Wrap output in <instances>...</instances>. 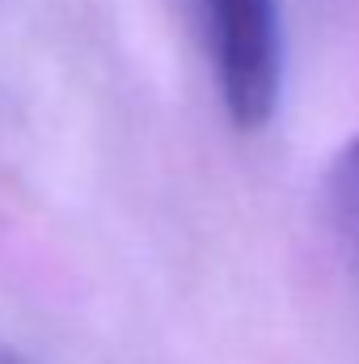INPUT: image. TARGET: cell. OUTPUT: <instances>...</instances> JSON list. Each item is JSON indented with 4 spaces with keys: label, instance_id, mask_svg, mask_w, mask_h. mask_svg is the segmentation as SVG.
Listing matches in <instances>:
<instances>
[{
    "label": "cell",
    "instance_id": "obj_1",
    "mask_svg": "<svg viewBox=\"0 0 359 364\" xmlns=\"http://www.w3.org/2000/svg\"><path fill=\"white\" fill-rule=\"evenodd\" d=\"M216 85L237 127H263L283 85V30L279 0H203Z\"/></svg>",
    "mask_w": 359,
    "mask_h": 364
},
{
    "label": "cell",
    "instance_id": "obj_2",
    "mask_svg": "<svg viewBox=\"0 0 359 364\" xmlns=\"http://www.w3.org/2000/svg\"><path fill=\"white\" fill-rule=\"evenodd\" d=\"M326 191H330V216H334L343 255H347V263L359 279V136L334 157Z\"/></svg>",
    "mask_w": 359,
    "mask_h": 364
},
{
    "label": "cell",
    "instance_id": "obj_3",
    "mask_svg": "<svg viewBox=\"0 0 359 364\" xmlns=\"http://www.w3.org/2000/svg\"><path fill=\"white\" fill-rule=\"evenodd\" d=\"M0 364H21V360H17V352H13V348H4V343H0Z\"/></svg>",
    "mask_w": 359,
    "mask_h": 364
}]
</instances>
